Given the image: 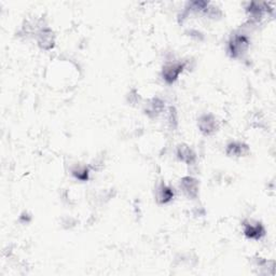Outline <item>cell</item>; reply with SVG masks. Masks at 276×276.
<instances>
[{"label":"cell","mask_w":276,"mask_h":276,"mask_svg":"<svg viewBox=\"0 0 276 276\" xmlns=\"http://www.w3.org/2000/svg\"><path fill=\"white\" fill-rule=\"evenodd\" d=\"M179 188L182 193L189 198H195L198 195V189H200V183L198 180L187 176L183 177L179 182Z\"/></svg>","instance_id":"5b68a950"},{"label":"cell","mask_w":276,"mask_h":276,"mask_svg":"<svg viewBox=\"0 0 276 276\" xmlns=\"http://www.w3.org/2000/svg\"><path fill=\"white\" fill-rule=\"evenodd\" d=\"M244 234L250 240H261L265 235V230L260 222L256 221H245L244 222Z\"/></svg>","instance_id":"8992f818"},{"label":"cell","mask_w":276,"mask_h":276,"mask_svg":"<svg viewBox=\"0 0 276 276\" xmlns=\"http://www.w3.org/2000/svg\"><path fill=\"white\" fill-rule=\"evenodd\" d=\"M164 110V102L160 98H152L149 102L147 108H146V114L150 118H157L160 113Z\"/></svg>","instance_id":"30bf717a"},{"label":"cell","mask_w":276,"mask_h":276,"mask_svg":"<svg viewBox=\"0 0 276 276\" xmlns=\"http://www.w3.org/2000/svg\"><path fill=\"white\" fill-rule=\"evenodd\" d=\"M168 123H170L171 127L172 128H175L176 126H177V112H176L175 108H173V107H171L170 108V116H168Z\"/></svg>","instance_id":"7c38bea8"},{"label":"cell","mask_w":276,"mask_h":276,"mask_svg":"<svg viewBox=\"0 0 276 276\" xmlns=\"http://www.w3.org/2000/svg\"><path fill=\"white\" fill-rule=\"evenodd\" d=\"M185 68H186L185 63H179V62L167 63L162 69V78L167 84H172L178 79L179 75L183 72V69Z\"/></svg>","instance_id":"7a4b0ae2"},{"label":"cell","mask_w":276,"mask_h":276,"mask_svg":"<svg viewBox=\"0 0 276 276\" xmlns=\"http://www.w3.org/2000/svg\"><path fill=\"white\" fill-rule=\"evenodd\" d=\"M89 168L86 166H77L72 171L74 177L80 181H87L89 179Z\"/></svg>","instance_id":"8fae6325"},{"label":"cell","mask_w":276,"mask_h":276,"mask_svg":"<svg viewBox=\"0 0 276 276\" xmlns=\"http://www.w3.org/2000/svg\"><path fill=\"white\" fill-rule=\"evenodd\" d=\"M227 155L229 157H234V158H240V157H244L246 156L247 153L249 152V148L247 145H245L243 143H239V142H234L228 145L227 147Z\"/></svg>","instance_id":"ba28073f"},{"label":"cell","mask_w":276,"mask_h":276,"mask_svg":"<svg viewBox=\"0 0 276 276\" xmlns=\"http://www.w3.org/2000/svg\"><path fill=\"white\" fill-rule=\"evenodd\" d=\"M250 40L246 35H233L228 43V53L232 58H240L248 51Z\"/></svg>","instance_id":"6da1fadb"},{"label":"cell","mask_w":276,"mask_h":276,"mask_svg":"<svg viewBox=\"0 0 276 276\" xmlns=\"http://www.w3.org/2000/svg\"><path fill=\"white\" fill-rule=\"evenodd\" d=\"M54 33L49 27H42L37 32V42L42 50H51L55 43Z\"/></svg>","instance_id":"277c9868"},{"label":"cell","mask_w":276,"mask_h":276,"mask_svg":"<svg viewBox=\"0 0 276 276\" xmlns=\"http://www.w3.org/2000/svg\"><path fill=\"white\" fill-rule=\"evenodd\" d=\"M198 128L205 136H212L218 131L219 123L216 117L213 116L212 113L203 114V116L198 119L197 122Z\"/></svg>","instance_id":"3957f363"},{"label":"cell","mask_w":276,"mask_h":276,"mask_svg":"<svg viewBox=\"0 0 276 276\" xmlns=\"http://www.w3.org/2000/svg\"><path fill=\"white\" fill-rule=\"evenodd\" d=\"M175 196L174 190L166 186L165 183H161L157 190V201L159 204H167L170 203Z\"/></svg>","instance_id":"9c48e42d"},{"label":"cell","mask_w":276,"mask_h":276,"mask_svg":"<svg viewBox=\"0 0 276 276\" xmlns=\"http://www.w3.org/2000/svg\"><path fill=\"white\" fill-rule=\"evenodd\" d=\"M176 155H177V158L181 161V162L186 163L187 165L193 164L196 160V156H195L194 151L191 149L189 146L183 145V144L178 146Z\"/></svg>","instance_id":"52a82bcc"}]
</instances>
